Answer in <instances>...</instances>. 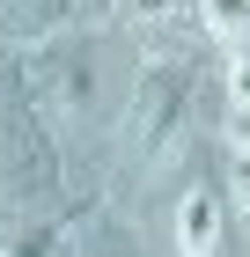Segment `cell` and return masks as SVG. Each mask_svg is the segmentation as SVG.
<instances>
[{
  "label": "cell",
  "mask_w": 250,
  "mask_h": 257,
  "mask_svg": "<svg viewBox=\"0 0 250 257\" xmlns=\"http://www.w3.org/2000/svg\"><path fill=\"white\" fill-rule=\"evenodd\" d=\"M184 118H192V66H147L133 88V110H125V155L162 162L184 133Z\"/></svg>",
  "instance_id": "6da1fadb"
},
{
  "label": "cell",
  "mask_w": 250,
  "mask_h": 257,
  "mask_svg": "<svg viewBox=\"0 0 250 257\" xmlns=\"http://www.w3.org/2000/svg\"><path fill=\"white\" fill-rule=\"evenodd\" d=\"M30 88H37V103L59 110V118H89L96 110V88H103V52L89 37L44 44L37 59H30Z\"/></svg>",
  "instance_id": "7a4b0ae2"
},
{
  "label": "cell",
  "mask_w": 250,
  "mask_h": 257,
  "mask_svg": "<svg viewBox=\"0 0 250 257\" xmlns=\"http://www.w3.org/2000/svg\"><path fill=\"white\" fill-rule=\"evenodd\" d=\"M221 191H213V184H192V191L177 198V250L184 257H213L221 250Z\"/></svg>",
  "instance_id": "3957f363"
},
{
  "label": "cell",
  "mask_w": 250,
  "mask_h": 257,
  "mask_svg": "<svg viewBox=\"0 0 250 257\" xmlns=\"http://www.w3.org/2000/svg\"><path fill=\"white\" fill-rule=\"evenodd\" d=\"M0 257H66V220H37L0 242Z\"/></svg>",
  "instance_id": "277c9868"
},
{
  "label": "cell",
  "mask_w": 250,
  "mask_h": 257,
  "mask_svg": "<svg viewBox=\"0 0 250 257\" xmlns=\"http://www.w3.org/2000/svg\"><path fill=\"white\" fill-rule=\"evenodd\" d=\"M213 37H250V0H199Z\"/></svg>",
  "instance_id": "5b68a950"
},
{
  "label": "cell",
  "mask_w": 250,
  "mask_h": 257,
  "mask_svg": "<svg viewBox=\"0 0 250 257\" xmlns=\"http://www.w3.org/2000/svg\"><path fill=\"white\" fill-rule=\"evenodd\" d=\"M228 198H235V206L250 213V125L228 140Z\"/></svg>",
  "instance_id": "8992f818"
},
{
  "label": "cell",
  "mask_w": 250,
  "mask_h": 257,
  "mask_svg": "<svg viewBox=\"0 0 250 257\" xmlns=\"http://www.w3.org/2000/svg\"><path fill=\"white\" fill-rule=\"evenodd\" d=\"M0 15L15 22V30H44L52 22V0H0Z\"/></svg>",
  "instance_id": "52a82bcc"
},
{
  "label": "cell",
  "mask_w": 250,
  "mask_h": 257,
  "mask_svg": "<svg viewBox=\"0 0 250 257\" xmlns=\"http://www.w3.org/2000/svg\"><path fill=\"white\" fill-rule=\"evenodd\" d=\"M177 8H184V0H125V22H140V30H162Z\"/></svg>",
  "instance_id": "ba28073f"
},
{
  "label": "cell",
  "mask_w": 250,
  "mask_h": 257,
  "mask_svg": "<svg viewBox=\"0 0 250 257\" xmlns=\"http://www.w3.org/2000/svg\"><path fill=\"white\" fill-rule=\"evenodd\" d=\"M235 96L250 103V44H243V59H235Z\"/></svg>",
  "instance_id": "9c48e42d"
}]
</instances>
